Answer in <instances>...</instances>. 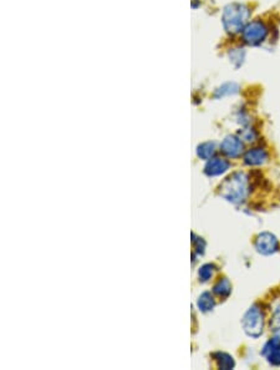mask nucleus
Instances as JSON below:
<instances>
[{
    "label": "nucleus",
    "instance_id": "1",
    "mask_svg": "<svg viewBox=\"0 0 280 370\" xmlns=\"http://www.w3.org/2000/svg\"><path fill=\"white\" fill-rule=\"evenodd\" d=\"M220 196L232 203H240L248 196V177L243 172H236L225 178L218 188Z\"/></svg>",
    "mask_w": 280,
    "mask_h": 370
},
{
    "label": "nucleus",
    "instance_id": "2",
    "mask_svg": "<svg viewBox=\"0 0 280 370\" xmlns=\"http://www.w3.org/2000/svg\"><path fill=\"white\" fill-rule=\"evenodd\" d=\"M250 17V9L245 4H231L223 13V25L229 34H238L244 30L248 19Z\"/></svg>",
    "mask_w": 280,
    "mask_h": 370
},
{
    "label": "nucleus",
    "instance_id": "3",
    "mask_svg": "<svg viewBox=\"0 0 280 370\" xmlns=\"http://www.w3.org/2000/svg\"><path fill=\"white\" fill-rule=\"evenodd\" d=\"M242 326L249 337H259L263 333L264 314L259 305H253L248 309L242 319Z\"/></svg>",
    "mask_w": 280,
    "mask_h": 370
},
{
    "label": "nucleus",
    "instance_id": "4",
    "mask_svg": "<svg viewBox=\"0 0 280 370\" xmlns=\"http://www.w3.org/2000/svg\"><path fill=\"white\" fill-rule=\"evenodd\" d=\"M269 34L268 26L261 20H254V22L247 24L243 30V40L248 45H259L265 42L266 36Z\"/></svg>",
    "mask_w": 280,
    "mask_h": 370
},
{
    "label": "nucleus",
    "instance_id": "5",
    "mask_svg": "<svg viewBox=\"0 0 280 370\" xmlns=\"http://www.w3.org/2000/svg\"><path fill=\"white\" fill-rule=\"evenodd\" d=\"M279 248V242L277 237L269 232H263L257 237L256 239V249L260 254L269 256V254L275 253Z\"/></svg>",
    "mask_w": 280,
    "mask_h": 370
},
{
    "label": "nucleus",
    "instance_id": "6",
    "mask_svg": "<svg viewBox=\"0 0 280 370\" xmlns=\"http://www.w3.org/2000/svg\"><path fill=\"white\" fill-rule=\"evenodd\" d=\"M220 151L224 153L225 156H228L231 158H237L242 155L244 151V145H243L240 137H236V136H227L220 144Z\"/></svg>",
    "mask_w": 280,
    "mask_h": 370
},
{
    "label": "nucleus",
    "instance_id": "7",
    "mask_svg": "<svg viewBox=\"0 0 280 370\" xmlns=\"http://www.w3.org/2000/svg\"><path fill=\"white\" fill-rule=\"evenodd\" d=\"M261 354L265 356V359L268 360V363L274 367L280 365V340L277 338H273L269 342L265 343Z\"/></svg>",
    "mask_w": 280,
    "mask_h": 370
},
{
    "label": "nucleus",
    "instance_id": "8",
    "mask_svg": "<svg viewBox=\"0 0 280 370\" xmlns=\"http://www.w3.org/2000/svg\"><path fill=\"white\" fill-rule=\"evenodd\" d=\"M229 167H231V163L224 158H213V160L208 161V163L204 167V172L211 177L219 176V174H224Z\"/></svg>",
    "mask_w": 280,
    "mask_h": 370
},
{
    "label": "nucleus",
    "instance_id": "9",
    "mask_svg": "<svg viewBox=\"0 0 280 370\" xmlns=\"http://www.w3.org/2000/svg\"><path fill=\"white\" fill-rule=\"evenodd\" d=\"M269 156L264 149H252L245 153L244 162L249 166H260L268 161Z\"/></svg>",
    "mask_w": 280,
    "mask_h": 370
},
{
    "label": "nucleus",
    "instance_id": "10",
    "mask_svg": "<svg viewBox=\"0 0 280 370\" xmlns=\"http://www.w3.org/2000/svg\"><path fill=\"white\" fill-rule=\"evenodd\" d=\"M213 292L215 293V296L219 298L225 299L228 298L229 294L232 293V285L227 278H220L217 283H215Z\"/></svg>",
    "mask_w": 280,
    "mask_h": 370
},
{
    "label": "nucleus",
    "instance_id": "11",
    "mask_svg": "<svg viewBox=\"0 0 280 370\" xmlns=\"http://www.w3.org/2000/svg\"><path fill=\"white\" fill-rule=\"evenodd\" d=\"M213 356H215V363H217V367L219 368V369L229 370V369H233L234 365H236L233 358L227 353H217Z\"/></svg>",
    "mask_w": 280,
    "mask_h": 370
},
{
    "label": "nucleus",
    "instance_id": "12",
    "mask_svg": "<svg viewBox=\"0 0 280 370\" xmlns=\"http://www.w3.org/2000/svg\"><path fill=\"white\" fill-rule=\"evenodd\" d=\"M215 153V145L213 142H206L203 145H199L197 149V155L198 157L202 158V160H209V158L213 157V155Z\"/></svg>",
    "mask_w": 280,
    "mask_h": 370
},
{
    "label": "nucleus",
    "instance_id": "13",
    "mask_svg": "<svg viewBox=\"0 0 280 370\" xmlns=\"http://www.w3.org/2000/svg\"><path fill=\"white\" fill-rule=\"evenodd\" d=\"M215 298L212 297L211 293H203L199 299H198V308L202 310V312H209L215 308Z\"/></svg>",
    "mask_w": 280,
    "mask_h": 370
},
{
    "label": "nucleus",
    "instance_id": "14",
    "mask_svg": "<svg viewBox=\"0 0 280 370\" xmlns=\"http://www.w3.org/2000/svg\"><path fill=\"white\" fill-rule=\"evenodd\" d=\"M213 272H215V265L213 264L202 265L199 272H198V276H199L201 282H208L209 279L212 278V276H213Z\"/></svg>",
    "mask_w": 280,
    "mask_h": 370
},
{
    "label": "nucleus",
    "instance_id": "15",
    "mask_svg": "<svg viewBox=\"0 0 280 370\" xmlns=\"http://www.w3.org/2000/svg\"><path fill=\"white\" fill-rule=\"evenodd\" d=\"M269 326L272 330H280V303L278 304L277 307L274 308L272 313V317H270Z\"/></svg>",
    "mask_w": 280,
    "mask_h": 370
},
{
    "label": "nucleus",
    "instance_id": "16",
    "mask_svg": "<svg viewBox=\"0 0 280 370\" xmlns=\"http://www.w3.org/2000/svg\"><path fill=\"white\" fill-rule=\"evenodd\" d=\"M238 88L239 87L237 84H225L224 86H222V87L218 90L217 96H224V95L236 94V92H238Z\"/></svg>",
    "mask_w": 280,
    "mask_h": 370
},
{
    "label": "nucleus",
    "instance_id": "17",
    "mask_svg": "<svg viewBox=\"0 0 280 370\" xmlns=\"http://www.w3.org/2000/svg\"><path fill=\"white\" fill-rule=\"evenodd\" d=\"M257 137L256 131L253 129H243L240 131V140H244V141H254V138Z\"/></svg>",
    "mask_w": 280,
    "mask_h": 370
},
{
    "label": "nucleus",
    "instance_id": "18",
    "mask_svg": "<svg viewBox=\"0 0 280 370\" xmlns=\"http://www.w3.org/2000/svg\"><path fill=\"white\" fill-rule=\"evenodd\" d=\"M194 249H195V252H197V253L203 254L204 242L201 239V238H197V239H194Z\"/></svg>",
    "mask_w": 280,
    "mask_h": 370
}]
</instances>
